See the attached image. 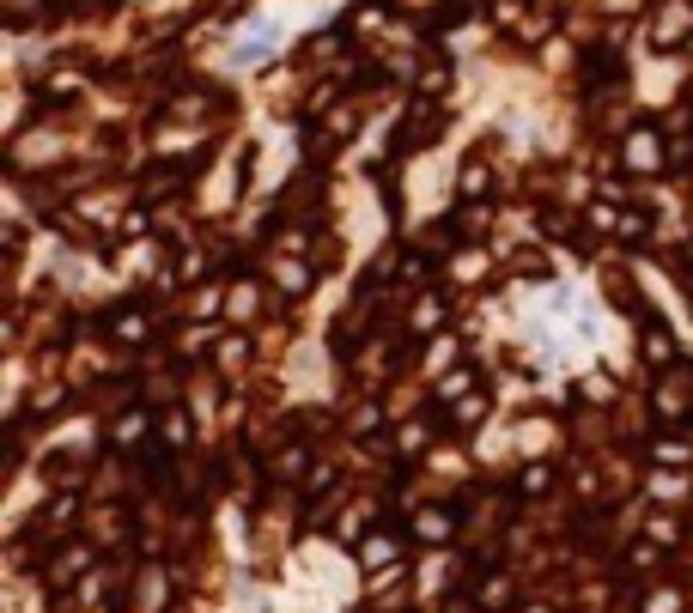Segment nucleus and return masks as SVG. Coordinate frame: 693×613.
Returning a JSON list of instances; mask_svg holds the SVG:
<instances>
[{
    "mask_svg": "<svg viewBox=\"0 0 693 613\" xmlns=\"http://www.w3.org/2000/svg\"><path fill=\"white\" fill-rule=\"evenodd\" d=\"M651 413H657V425H670V432H682V425L693 420V364H670V371L657 376Z\"/></svg>",
    "mask_w": 693,
    "mask_h": 613,
    "instance_id": "f257e3e1",
    "label": "nucleus"
},
{
    "mask_svg": "<svg viewBox=\"0 0 693 613\" xmlns=\"http://www.w3.org/2000/svg\"><path fill=\"white\" fill-rule=\"evenodd\" d=\"M73 523H80V492H56V499L43 504V516L24 529V541H31V546H56L61 534H73Z\"/></svg>",
    "mask_w": 693,
    "mask_h": 613,
    "instance_id": "f03ea898",
    "label": "nucleus"
},
{
    "mask_svg": "<svg viewBox=\"0 0 693 613\" xmlns=\"http://www.w3.org/2000/svg\"><path fill=\"white\" fill-rule=\"evenodd\" d=\"M359 565H365L371 577H395V571H408V565H402V534L371 529L365 541H359Z\"/></svg>",
    "mask_w": 693,
    "mask_h": 613,
    "instance_id": "7ed1b4c3",
    "label": "nucleus"
},
{
    "mask_svg": "<svg viewBox=\"0 0 693 613\" xmlns=\"http://www.w3.org/2000/svg\"><path fill=\"white\" fill-rule=\"evenodd\" d=\"M86 571H92V541H73V546H61L56 559H49V571H43V583L49 590H73V583L86 577Z\"/></svg>",
    "mask_w": 693,
    "mask_h": 613,
    "instance_id": "20e7f679",
    "label": "nucleus"
},
{
    "mask_svg": "<svg viewBox=\"0 0 693 613\" xmlns=\"http://www.w3.org/2000/svg\"><path fill=\"white\" fill-rule=\"evenodd\" d=\"M104 334H110L116 346H147V341H152V310H147V304H122V310L110 316Z\"/></svg>",
    "mask_w": 693,
    "mask_h": 613,
    "instance_id": "39448f33",
    "label": "nucleus"
},
{
    "mask_svg": "<svg viewBox=\"0 0 693 613\" xmlns=\"http://www.w3.org/2000/svg\"><path fill=\"white\" fill-rule=\"evenodd\" d=\"M171 602V577H164V565H147L134 577V595H128V613H164Z\"/></svg>",
    "mask_w": 693,
    "mask_h": 613,
    "instance_id": "423d86ee",
    "label": "nucleus"
},
{
    "mask_svg": "<svg viewBox=\"0 0 693 613\" xmlns=\"http://www.w3.org/2000/svg\"><path fill=\"white\" fill-rule=\"evenodd\" d=\"M444 322H451V304H444L439 292H426L414 304V316H408V334H420V341H432V334H444Z\"/></svg>",
    "mask_w": 693,
    "mask_h": 613,
    "instance_id": "0eeeda50",
    "label": "nucleus"
},
{
    "mask_svg": "<svg viewBox=\"0 0 693 613\" xmlns=\"http://www.w3.org/2000/svg\"><path fill=\"white\" fill-rule=\"evenodd\" d=\"M414 534H420L426 546L456 541V511H444V504H426V511H414Z\"/></svg>",
    "mask_w": 693,
    "mask_h": 613,
    "instance_id": "6e6552de",
    "label": "nucleus"
},
{
    "mask_svg": "<svg viewBox=\"0 0 693 613\" xmlns=\"http://www.w3.org/2000/svg\"><path fill=\"white\" fill-rule=\"evenodd\" d=\"M639 352H645V359L657 364V371H670V364H682V359H675V341H670V329H663L657 316H645V334H639Z\"/></svg>",
    "mask_w": 693,
    "mask_h": 613,
    "instance_id": "1a4fd4ad",
    "label": "nucleus"
},
{
    "mask_svg": "<svg viewBox=\"0 0 693 613\" xmlns=\"http://www.w3.org/2000/svg\"><path fill=\"white\" fill-rule=\"evenodd\" d=\"M311 450H304V443H287V450H280L274 455V462H268V474H274L280 480V486H287V480H292V486H304V474H311Z\"/></svg>",
    "mask_w": 693,
    "mask_h": 613,
    "instance_id": "9d476101",
    "label": "nucleus"
},
{
    "mask_svg": "<svg viewBox=\"0 0 693 613\" xmlns=\"http://www.w3.org/2000/svg\"><path fill=\"white\" fill-rule=\"evenodd\" d=\"M317 285V268L311 262H274V292L280 298H304Z\"/></svg>",
    "mask_w": 693,
    "mask_h": 613,
    "instance_id": "9b49d317",
    "label": "nucleus"
},
{
    "mask_svg": "<svg viewBox=\"0 0 693 613\" xmlns=\"http://www.w3.org/2000/svg\"><path fill=\"white\" fill-rule=\"evenodd\" d=\"M486 413H493V395H486V389H474V395H462V401H456V413H451V432H456V438H469L474 425L486 420Z\"/></svg>",
    "mask_w": 693,
    "mask_h": 613,
    "instance_id": "f8f14e48",
    "label": "nucleus"
},
{
    "mask_svg": "<svg viewBox=\"0 0 693 613\" xmlns=\"http://www.w3.org/2000/svg\"><path fill=\"white\" fill-rule=\"evenodd\" d=\"M255 310H262V285H255V280H238V285L225 292V316H231V322H250Z\"/></svg>",
    "mask_w": 693,
    "mask_h": 613,
    "instance_id": "ddd939ff",
    "label": "nucleus"
},
{
    "mask_svg": "<svg viewBox=\"0 0 693 613\" xmlns=\"http://www.w3.org/2000/svg\"><path fill=\"white\" fill-rule=\"evenodd\" d=\"M390 443H395V455H420V450L432 443V425H426V420H402Z\"/></svg>",
    "mask_w": 693,
    "mask_h": 613,
    "instance_id": "4468645a",
    "label": "nucleus"
},
{
    "mask_svg": "<svg viewBox=\"0 0 693 613\" xmlns=\"http://www.w3.org/2000/svg\"><path fill=\"white\" fill-rule=\"evenodd\" d=\"M159 443H164V450H183V443H189V413L183 408L159 413Z\"/></svg>",
    "mask_w": 693,
    "mask_h": 613,
    "instance_id": "2eb2a0df",
    "label": "nucleus"
},
{
    "mask_svg": "<svg viewBox=\"0 0 693 613\" xmlns=\"http://www.w3.org/2000/svg\"><path fill=\"white\" fill-rule=\"evenodd\" d=\"M518 492H523V499H542V492H554V468H548V462H523Z\"/></svg>",
    "mask_w": 693,
    "mask_h": 613,
    "instance_id": "dca6fc26",
    "label": "nucleus"
},
{
    "mask_svg": "<svg viewBox=\"0 0 693 613\" xmlns=\"http://www.w3.org/2000/svg\"><path fill=\"white\" fill-rule=\"evenodd\" d=\"M651 462H657V468H687L693 450H687L682 438H651Z\"/></svg>",
    "mask_w": 693,
    "mask_h": 613,
    "instance_id": "f3484780",
    "label": "nucleus"
},
{
    "mask_svg": "<svg viewBox=\"0 0 693 613\" xmlns=\"http://www.w3.org/2000/svg\"><path fill=\"white\" fill-rule=\"evenodd\" d=\"M645 541H657V546H675V541H682L675 511H651V516H645Z\"/></svg>",
    "mask_w": 693,
    "mask_h": 613,
    "instance_id": "a211bd4d",
    "label": "nucleus"
},
{
    "mask_svg": "<svg viewBox=\"0 0 693 613\" xmlns=\"http://www.w3.org/2000/svg\"><path fill=\"white\" fill-rule=\"evenodd\" d=\"M378 425H383V413H378V401H359V408H353V420H346V432H353V438H383L378 432Z\"/></svg>",
    "mask_w": 693,
    "mask_h": 613,
    "instance_id": "6ab92c4d",
    "label": "nucleus"
},
{
    "mask_svg": "<svg viewBox=\"0 0 693 613\" xmlns=\"http://www.w3.org/2000/svg\"><path fill=\"white\" fill-rule=\"evenodd\" d=\"M474 395V364H451V376L439 383V401H462Z\"/></svg>",
    "mask_w": 693,
    "mask_h": 613,
    "instance_id": "aec40b11",
    "label": "nucleus"
},
{
    "mask_svg": "<svg viewBox=\"0 0 693 613\" xmlns=\"http://www.w3.org/2000/svg\"><path fill=\"white\" fill-rule=\"evenodd\" d=\"M122 504H104V511H98L92 516V534H98V541H122V534H128V523H122Z\"/></svg>",
    "mask_w": 693,
    "mask_h": 613,
    "instance_id": "412c9836",
    "label": "nucleus"
},
{
    "mask_svg": "<svg viewBox=\"0 0 693 613\" xmlns=\"http://www.w3.org/2000/svg\"><path fill=\"white\" fill-rule=\"evenodd\" d=\"M626 159H633L639 171H657V164H663V147H657L651 134H639V140H626Z\"/></svg>",
    "mask_w": 693,
    "mask_h": 613,
    "instance_id": "4be33fe9",
    "label": "nucleus"
},
{
    "mask_svg": "<svg viewBox=\"0 0 693 613\" xmlns=\"http://www.w3.org/2000/svg\"><path fill=\"white\" fill-rule=\"evenodd\" d=\"M645 613H687V595L675 590V583H663V590L645 595Z\"/></svg>",
    "mask_w": 693,
    "mask_h": 613,
    "instance_id": "5701e85b",
    "label": "nucleus"
},
{
    "mask_svg": "<svg viewBox=\"0 0 693 613\" xmlns=\"http://www.w3.org/2000/svg\"><path fill=\"white\" fill-rule=\"evenodd\" d=\"M61 401H68V389H61V383H43V389L31 395V413H56ZM31 413H24V420H31Z\"/></svg>",
    "mask_w": 693,
    "mask_h": 613,
    "instance_id": "b1692460",
    "label": "nucleus"
},
{
    "mask_svg": "<svg viewBox=\"0 0 693 613\" xmlns=\"http://www.w3.org/2000/svg\"><path fill=\"white\" fill-rule=\"evenodd\" d=\"M243 359H250V346H243L238 334H231V341H220V376H238Z\"/></svg>",
    "mask_w": 693,
    "mask_h": 613,
    "instance_id": "393cba45",
    "label": "nucleus"
},
{
    "mask_svg": "<svg viewBox=\"0 0 693 613\" xmlns=\"http://www.w3.org/2000/svg\"><path fill=\"white\" fill-rule=\"evenodd\" d=\"M626 559H633V571H657L663 546L657 541H633V546H626Z\"/></svg>",
    "mask_w": 693,
    "mask_h": 613,
    "instance_id": "a878e982",
    "label": "nucleus"
},
{
    "mask_svg": "<svg viewBox=\"0 0 693 613\" xmlns=\"http://www.w3.org/2000/svg\"><path fill=\"white\" fill-rule=\"evenodd\" d=\"M329 486H335V468H329V462H317L311 474H304V499H323Z\"/></svg>",
    "mask_w": 693,
    "mask_h": 613,
    "instance_id": "bb28decb",
    "label": "nucleus"
},
{
    "mask_svg": "<svg viewBox=\"0 0 693 613\" xmlns=\"http://www.w3.org/2000/svg\"><path fill=\"white\" fill-rule=\"evenodd\" d=\"M481 602H486V607H505V602H511V577H493V583H481Z\"/></svg>",
    "mask_w": 693,
    "mask_h": 613,
    "instance_id": "cd10ccee",
    "label": "nucleus"
},
{
    "mask_svg": "<svg viewBox=\"0 0 693 613\" xmlns=\"http://www.w3.org/2000/svg\"><path fill=\"white\" fill-rule=\"evenodd\" d=\"M444 359H456V341H432V352H426V371L439 376V364H444Z\"/></svg>",
    "mask_w": 693,
    "mask_h": 613,
    "instance_id": "c85d7f7f",
    "label": "nucleus"
},
{
    "mask_svg": "<svg viewBox=\"0 0 693 613\" xmlns=\"http://www.w3.org/2000/svg\"><path fill=\"white\" fill-rule=\"evenodd\" d=\"M201 268H208L201 255H177V280H189V285H195V280H201Z\"/></svg>",
    "mask_w": 693,
    "mask_h": 613,
    "instance_id": "c756f323",
    "label": "nucleus"
},
{
    "mask_svg": "<svg viewBox=\"0 0 693 613\" xmlns=\"http://www.w3.org/2000/svg\"><path fill=\"white\" fill-rule=\"evenodd\" d=\"M444 613H474V607H469V602H451V607H444Z\"/></svg>",
    "mask_w": 693,
    "mask_h": 613,
    "instance_id": "7c9ffc66",
    "label": "nucleus"
},
{
    "mask_svg": "<svg viewBox=\"0 0 693 613\" xmlns=\"http://www.w3.org/2000/svg\"><path fill=\"white\" fill-rule=\"evenodd\" d=\"M518 613H548V607H518Z\"/></svg>",
    "mask_w": 693,
    "mask_h": 613,
    "instance_id": "2f4dec72",
    "label": "nucleus"
}]
</instances>
